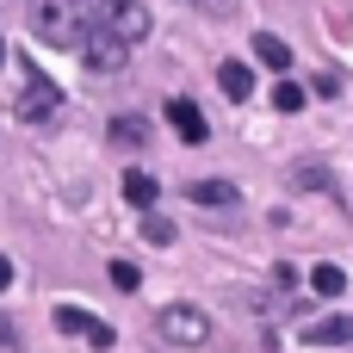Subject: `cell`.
<instances>
[{
	"label": "cell",
	"mask_w": 353,
	"mask_h": 353,
	"mask_svg": "<svg viewBox=\"0 0 353 353\" xmlns=\"http://www.w3.org/2000/svg\"><path fill=\"white\" fill-rule=\"evenodd\" d=\"M25 19H31V31H37L43 43L68 50V43H81V31H87V0H25Z\"/></svg>",
	"instance_id": "1"
},
{
	"label": "cell",
	"mask_w": 353,
	"mask_h": 353,
	"mask_svg": "<svg viewBox=\"0 0 353 353\" xmlns=\"http://www.w3.org/2000/svg\"><path fill=\"white\" fill-rule=\"evenodd\" d=\"M87 25L112 31L118 43H143V37H149V25H155V12H149L143 0H99V6L87 12Z\"/></svg>",
	"instance_id": "2"
},
{
	"label": "cell",
	"mask_w": 353,
	"mask_h": 353,
	"mask_svg": "<svg viewBox=\"0 0 353 353\" xmlns=\"http://www.w3.org/2000/svg\"><path fill=\"white\" fill-rule=\"evenodd\" d=\"M56 112H62V87L50 74H37V68H19V118L25 124H50Z\"/></svg>",
	"instance_id": "3"
},
{
	"label": "cell",
	"mask_w": 353,
	"mask_h": 353,
	"mask_svg": "<svg viewBox=\"0 0 353 353\" xmlns=\"http://www.w3.org/2000/svg\"><path fill=\"white\" fill-rule=\"evenodd\" d=\"M155 329H161L174 347H205V341H211V316H205L199 304H168V310L155 316Z\"/></svg>",
	"instance_id": "4"
},
{
	"label": "cell",
	"mask_w": 353,
	"mask_h": 353,
	"mask_svg": "<svg viewBox=\"0 0 353 353\" xmlns=\"http://www.w3.org/2000/svg\"><path fill=\"white\" fill-rule=\"evenodd\" d=\"M81 50H87V68H99V74H112V68H124L130 62V43H118L112 31H99V25H87L81 31Z\"/></svg>",
	"instance_id": "5"
},
{
	"label": "cell",
	"mask_w": 353,
	"mask_h": 353,
	"mask_svg": "<svg viewBox=\"0 0 353 353\" xmlns=\"http://www.w3.org/2000/svg\"><path fill=\"white\" fill-rule=\"evenodd\" d=\"M56 329H62V335H81V341H93V347H112V341H118V335H112L105 323H93L81 304H56Z\"/></svg>",
	"instance_id": "6"
},
{
	"label": "cell",
	"mask_w": 353,
	"mask_h": 353,
	"mask_svg": "<svg viewBox=\"0 0 353 353\" xmlns=\"http://www.w3.org/2000/svg\"><path fill=\"white\" fill-rule=\"evenodd\" d=\"M304 347H353V316H323V323H304Z\"/></svg>",
	"instance_id": "7"
},
{
	"label": "cell",
	"mask_w": 353,
	"mask_h": 353,
	"mask_svg": "<svg viewBox=\"0 0 353 353\" xmlns=\"http://www.w3.org/2000/svg\"><path fill=\"white\" fill-rule=\"evenodd\" d=\"M168 124H174L186 143H205V137H211V124H205V112H199L192 99H168Z\"/></svg>",
	"instance_id": "8"
},
{
	"label": "cell",
	"mask_w": 353,
	"mask_h": 353,
	"mask_svg": "<svg viewBox=\"0 0 353 353\" xmlns=\"http://www.w3.org/2000/svg\"><path fill=\"white\" fill-rule=\"evenodd\" d=\"M192 205H211V211H236V205H242V192H236L230 180H192Z\"/></svg>",
	"instance_id": "9"
},
{
	"label": "cell",
	"mask_w": 353,
	"mask_h": 353,
	"mask_svg": "<svg viewBox=\"0 0 353 353\" xmlns=\"http://www.w3.org/2000/svg\"><path fill=\"white\" fill-rule=\"evenodd\" d=\"M254 56H261L273 74H285V68H292V50H285V37H273V31H254Z\"/></svg>",
	"instance_id": "10"
},
{
	"label": "cell",
	"mask_w": 353,
	"mask_h": 353,
	"mask_svg": "<svg viewBox=\"0 0 353 353\" xmlns=\"http://www.w3.org/2000/svg\"><path fill=\"white\" fill-rule=\"evenodd\" d=\"M217 81H223V93H230V99H248V93H254V68H248V62H223V68H217Z\"/></svg>",
	"instance_id": "11"
},
{
	"label": "cell",
	"mask_w": 353,
	"mask_h": 353,
	"mask_svg": "<svg viewBox=\"0 0 353 353\" xmlns=\"http://www.w3.org/2000/svg\"><path fill=\"white\" fill-rule=\"evenodd\" d=\"M124 199H130L137 211H155V199H161V186H155V180H149L143 168H137V174H124Z\"/></svg>",
	"instance_id": "12"
},
{
	"label": "cell",
	"mask_w": 353,
	"mask_h": 353,
	"mask_svg": "<svg viewBox=\"0 0 353 353\" xmlns=\"http://www.w3.org/2000/svg\"><path fill=\"white\" fill-rule=\"evenodd\" d=\"M310 292H316V298H341V292H347V273L323 261V267H310Z\"/></svg>",
	"instance_id": "13"
},
{
	"label": "cell",
	"mask_w": 353,
	"mask_h": 353,
	"mask_svg": "<svg viewBox=\"0 0 353 353\" xmlns=\"http://www.w3.org/2000/svg\"><path fill=\"white\" fill-rule=\"evenodd\" d=\"M112 143L143 149V143H149V118H112Z\"/></svg>",
	"instance_id": "14"
},
{
	"label": "cell",
	"mask_w": 353,
	"mask_h": 353,
	"mask_svg": "<svg viewBox=\"0 0 353 353\" xmlns=\"http://www.w3.org/2000/svg\"><path fill=\"white\" fill-rule=\"evenodd\" d=\"M292 186H304V192H329V186H335V174H329L323 161H316V168H310V161H298V168H292Z\"/></svg>",
	"instance_id": "15"
},
{
	"label": "cell",
	"mask_w": 353,
	"mask_h": 353,
	"mask_svg": "<svg viewBox=\"0 0 353 353\" xmlns=\"http://www.w3.org/2000/svg\"><path fill=\"white\" fill-rule=\"evenodd\" d=\"M143 242H149V248H168V242H174V217L149 211V217H143Z\"/></svg>",
	"instance_id": "16"
},
{
	"label": "cell",
	"mask_w": 353,
	"mask_h": 353,
	"mask_svg": "<svg viewBox=\"0 0 353 353\" xmlns=\"http://www.w3.org/2000/svg\"><path fill=\"white\" fill-rule=\"evenodd\" d=\"M186 12H205V19H236V6L242 0H180Z\"/></svg>",
	"instance_id": "17"
},
{
	"label": "cell",
	"mask_w": 353,
	"mask_h": 353,
	"mask_svg": "<svg viewBox=\"0 0 353 353\" xmlns=\"http://www.w3.org/2000/svg\"><path fill=\"white\" fill-rule=\"evenodd\" d=\"M273 112H304V87H292V81H285V87L273 93Z\"/></svg>",
	"instance_id": "18"
},
{
	"label": "cell",
	"mask_w": 353,
	"mask_h": 353,
	"mask_svg": "<svg viewBox=\"0 0 353 353\" xmlns=\"http://www.w3.org/2000/svg\"><path fill=\"white\" fill-rule=\"evenodd\" d=\"M137 279H143V273H137L130 261H112V285H118V292H137Z\"/></svg>",
	"instance_id": "19"
},
{
	"label": "cell",
	"mask_w": 353,
	"mask_h": 353,
	"mask_svg": "<svg viewBox=\"0 0 353 353\" xmlns=\"http://www.w3.org/2000/svg\"><path fill=\"white\" fill-rule=\"evenodd\" d=\"M19 335H12V316H0V347H12Z\"/></svg>",
	"instance_id": "20"
},
{
	"label": "cell",
	"mask_w": 353,
	"mask_h": 353,
	"mask_svg": "<svg viewBox=\"0 0 353 353\" xmlns=\"http://www.w3.org/2000/svg\"><path fill=\"white\" fill-rule=\"evenodd\" d=\"M6 285H12V261L0 254V292H6Z\"/></svg>",
	"instance_id": "21"
},
{
	"label": "cell",
	"mask_w": 353,
	"mask_h": 353,
	"mask_svg": "<svg viewBox=\"0 0 353 353\" xmlns=\"http://www.w3.org/2000/svg\"><path fill=\"white\" fill-rule=\"evenodd\" d=\"M0 62H6V43H0Z\"/></svg>",
	"instance_id": "22"
}]
</instances>
